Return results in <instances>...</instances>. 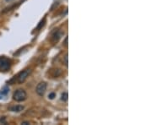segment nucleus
<instances>
[{
  "label": "nucleus",
  "mask_w": 152,
  "mask_h": 125,
  "mask_svg": "<svg viewBox=\"0 0 152 125\" xmlns=\"http://www.w3.org/2000/svg\"><path fill=\"white\" fill-rule=\"evenodd\" d=\"M11 68V61L6 57H0V72H7Z\"/></svg>",
  "instance_id": "nucleus-1"
},
{
  "label": "nucleus",
  "mask_w": 152,
  "mask_h": 125,
  "mask_svg": "<svg viewBox=\"0 0 152 125\" xmlns=\"http://www.w3.org/2000/svg\"><path fill=\"white\" fill-rule=\"evenodd\" d=\"M27 97V94L25 90L23 89H19L17 91H15L14 95H13V99L15 101V102H24Z\"/></svg>",
  "instance_id": "nucleus-2"
},
{
  "label": "nucleus",
  "mask_w": 152,
  "mask_h": 125,
  "mask_svg": "<svg viewBox=\"0 0 152 125\" xmlns=\"http://www.w3.org/2000/svg\"><path fill=\"white\" fill-rule=\"evenodd\" d=\"M31 74V69H30V68H27V69H25V70L21 71L20 74H18V76H17V81H18V83L21 84L23 82H25V80L28 78L29 75Z\"/></svg>",
  "instance_id": "nucleus-3"
},
{
  "label": "nucleus",
  "mask_w": 152,
  "mask_h": 125,
  "mask_svg": "<svg viewBox=\"0 0 152 125\" xmlns=\"http://www.w3.org/2000/svg\"><path fill=\"white\" fill-rule=\"evenodd\" d=\"M47 91V84L45 82H41L38 85H36V91L37 93V95H39L40 97H43Z\"/></svg>",
  "instance_id": "nucleus-4"
},
{
  "label": "nucleus",
  "mask_w": 152,
  "mask_h": 125,
  "mask_svg": "<svg viewBox=\"0 0 152 125\" xmlns=\"http://www.w3.org/2000/svg\"><path fill=\"white\" fill-rule=\"evenodd\" d=\"M63 32L62 31H58V30H57L54 31V33L52 34V41L53 42H57L58 40L61 38V36H62Z\"/></svg>",
  "instance_id": "nucleus-5"
},
{
  "label": "nucleus",
  "mask_w": 152,
  "mask_h": 125,
  "mask_svg": "<svg viewBox=\"0 0 152 125\" xmlns=\"http://www.w3.org/2000/svg\"><path fill=\"white\" fill-rule=\"evenodd\" d=\"M9 93V88L8 86H4L1 91H0V99L4 98V97H7V95Z\"/></svg>",
  "instance_id": "nucleus-6"
},
{
  "label": "nucleus",
  "mask_w": 152,
  "mask_h": 125,
  "mask_svg": "<svg viewBox=\"0 0 152 125\" xmlns=\"http://www.w3.org/2000/svg\"><path fill=\"white\" fill-rule=\"evenodd\" d=\"M9 110L11 112H15V113H20L22 110H24V107L22 105H16V106H13L9 108Z\"/></svg>",
  "instance_id": "nucleus-7"
},
{
  "label": "nucleus",
  "mask_w": 152,
  "mask_h": 125,
  "mask_svg": "<svg viewBox=\"0 0 152 125\" xmlns=\"http://www.w3.org/2000/svg\"><path fill=\"white\" fill-rule=\"evenodd\" d=\"M45 24H46V18H44L42 20H41V22L39 23V25H37V27H36V31H40L41 29L42 28V27L45 25Z\"/></svg>",
  "instance_id": "nucleus-8"
},
{
  "label": "nucleus",
  "mask_w": 152,
  "mask_h": 125,
  "mask_svg": "<svg viewBox=\"0 0 152 125\" xmlns=\"http://www.w3.org/2000/svg\"><path fill=\"white\" fill-rule=\"evenodd\" d=\"M68 99V95L67 92H63L62 95H61V100L63 102H67Z\"/></svg>",
  "instance_id": "nucleus-9"
},
{
  "label": "nucleus",
  "mask_w": 152,
  "mask_h": 125,
  "mask_svg": "<svg viewBox=\"0 0 152 125\" xmlns=\"http://www.w3.org/2000/svg\"><path fill=\"white\" fill-rule=\"evenodd\" d=\"M64 63H65L66 66H68V54H66L64 56Z\"/></svg>",
  "instance_id": "nucleus-10"
},
{
  "label": "nucleus",
  "mask_w": 152,
  "mask_h": 125,
  "mask_svg": "<svg viewBox=\"0 0 152 125\" xmlns=\"http://www.w3.org/2000/svg\"><path fill=\"white\" fill-rule=\"evenodd\" d=\"M55 93H51V94H49V96H48V97L50 98V99H53L54 97H55Z\"/></svg>",
  "instance_id": "nucleus-11"
},
{
  "label": "nucleus",
  "mask_w": 152,
  "mask_h": 125,
  "mask_svg": "<svg viewBox=\"0 0 152 125\" xmlns=\"http://www.w3.org/2000/svg\"><path fill=\"white\" fill-rule=\"evenodd\" d=\"M64 46L65 47H68V36H66L65 40H64Z\"/></svg>",
  "instance_id": "nucleus-12"
},
{
  "label": "nucleus",
  "mask_w": 152,
  "mask_h": 125,
  "mask_svg": "<svg viewBox=\"0 0 152 125\" xmlns=\"http://www.w3.org/2000/svg\"><path fill=\"white\" fill-rule=\"evenodd\" d=\"M22 124H24V125L29 124V123H28V122H24V123H22Z\"/></svg>",
  "instance_id": "nucleus-13"
},
{
  "label": "nucleus",
  "mask_w": 152,
  "mask_h": 125,
  "mask_svg": "<svg viewBox=\"0 0 152 125\" xmlns=\"http://www.w3.org/2000/svg\"><path fill=\"white\" fill-rule=\"evenodd\" d=\"M5 1L7 2V3H9V2H12L13 0H5Z\"/></svg>",
  "instance_id": "nucleus-14"
}]
</instances>
